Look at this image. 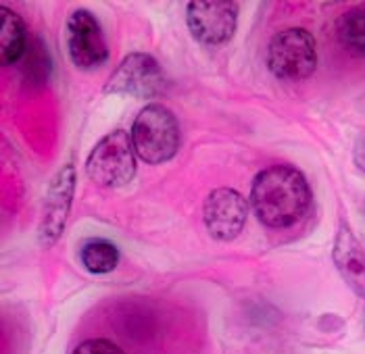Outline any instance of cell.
Returning <instances> with one entry per match:
<instances>
[{
    "mask_svg": "<svg viewBox=\"0 0 365 354\" xmlns=\"http://www.w3.org/2000/svg\"><path fill=\"white\" fill-rule=\"evenodd\" d=\"M73 190H76V167L67 163L58 169L55 179L51 182V188L46 192L42 221H40V244L44 248H51L58 242L71 209Z\"/></svg>",
    "mask_w": 365,
    "mask_h": 354,
    "instance_id": "cell-9",
    "label": "cell"
},
{
    "mask_svg": "<svg viewBox=\"0 0 365 354\" xmlns=\"http://www.w3.org/2000/svg\"><path fill=\"white\" fill-rule=\"evenodd\" d=\"M136 157L132 136L123 130H115L92 148L86 161V173L101 188H119L136 175Z\"/></svg>",
    "mask_w": 365,
    "mask_h": 354,
    "instance_id": "cell-4",
    "label": "cell"
},
{
    "mask_svg": "<svg viewBox=\"0 0 365 354\" xmlns=\"http://www.w3.org/2000/svg\"><path fill=\"white\" fill-rule=\"evenodd\" d=\"M338 40L344 48L365 56V4L346 11L336 24Z\"/></svg>",
    "mask_w": 365,
    "mask_h": 354,
    "instance_id": "cell-12",
    "label": "cell"
},
{
    "mask_svg": "<svg viewBox=\"0 0 365 354\" xmlns=\"http://www.w3.org/2000/svg\"><path fill=\"white\" fill-rule=\"evenodd\" d=\"M247 215H249V204L245 196L232 188L213 190L207 196L202 207L207 231L220 242L234 240L245 229Z\"/></svg>",
    "mask_w": 365,
    "mask_h": 354,
    "instance_id": "cell-8",
    "label": "cell"
},
{
    "mask_svg": "<svg viewBox=\"0 0 365 354\" xmlns=\"http://www.w3.org/2000/svg\"><path fill=\"white\" fill-rule=\"evenodd\" d=\"M80 259L90 273H111L119 265V248L107 240H90L82 246Z\"/></svg>",
    "mask_w": 365,
    "mask_h": 354,
    "instance_id": "cell-13",
    "label": "cell"
},
{
    "mask_svg": "<svg viewBox=\"0 0 365 354\" xmlns=\"http://www.w3.org/2000/svg\"><path fill=\"white\" fill-rule=\"evenodd\" d=\"M267 67L286 82H303L317 67V44L307 29L288 28L278 31L267 44Z\"/></svg>",
    "mask_w": 365,
    "mask_h": 354,
    "instance_id": "cell-3",
    "label": "cell"
},
{
    "mask_svg": "<svg viewBox=\"0 0 365 354\" xmlns=\"http://www.w3.org/2000/svg\"><path fill=\"white\" fill-rule=\"evenodd\" d=\"M332 256L346 283L365 298V250L346 225H342L338 231Z\"/></svg>",
    "mask_w": 365,
    "mask_h": 354,
    "instance_id": "cell-10",
    "label": "cell"
},
{
    "mask_svg": "<svg viewBox=\"0 0 365 354\" xmlns=\"http://www.w3.org/2000/svg\"><path fill=\"white\" fill-rule=\"evenodd\" d=\"M359 150H364V155H365V148H359ZM361 167H365V157L361 159Z\"/></svg>",
    "mask_w": 365,
    "mask_h": 354,
    "instance_id": "cell-16",
    "label": "cell"
},
{
    "mask_svg": "<svg viewBox=\"0 0 365 354\" xmlns=\"http://www.w3.org/2000/svg\"><path fill=\"white\" fill-rule=\"evenodd\" d=\"M67 53L73 65L82 71H92L109 61V48L101 24L90 11H73L65 28Z\"/></svg>",
    "mask_w": 365,
    "mask_h": 354,
    "instance_id": "cell-5",
    "label": "cell"
},
{
    "mask_svg": "<svg viewBox=\"0 0 365 354\" xmlns=\"http://www.w3.org/2000/svg\"><path fill=\"white\" fill-rule=\"evenodd\" d=\"M71 354H128L117 342L109 338H86L82 340Z\"/></svg>",
    "mask_w": 365,
    "mask_h": 354,
    "instance_id": "cell-15",
    "label": "cell"
},
{
    "mask_svg": "<svg viewBox=\"0 0 365 354\" xmlns=\"http://www.w3.org/2000/svg\"><path fill=\"white\" fill-rule=\"evenodd\" d=\"M21 71H24L26 80L31 83L48 82L51 71H53V61H51V55H48V51L40 38L29 40L28 51L24 55Z\"/></svg>",
    "mask_w": 365,
    "mask_h": 354,
    "instance_id": "cell-14",
    "label": "cell"
},
{
    "mask_svg": "<svg viewBox=\"0 0 365 354\" xmlns=\"http://www.w3.org/2000/svg\"><path fill=\"white\" fill-rule=\"evenodd\" d=\"M186 21L192 36L205 46H224L238 26V2H188Z\"/></svg>",
    "mask_w": 365,
    "mask_h": 354,
    "instance_id": "cell-7",
    "label": "cell"
},
{
    "mask_svg": "<svg viewBox=\"0 0 365 354\" xmlns=\"http://www.w3.org/2000/svg\"><path fill=\"white\" fill-rule=\"evenodd\" d=\"M251 204L263 225L272 229L292 227L307 215L311 207L307 177L292 165H272L257 173Z\"/></svg>",
    "mask_w": 365,
    "mask_h": 354,
    "instance_id": "cell-1",
    "label": "cell"
},
{
    "mask_svg": "<svg viewBox=\"0 0 365 354\" xmlns=\"http://www.w3.org/2000/svg\"><path fill=\"white\" fill-rule=\"evenodd\" d=\"M165 73L155 56L146 53L128 55L105 85L109 94H128L136 98H153L165 90Z\"/></svg>",
    "mask_w": 365,
    "mask_h": 354,
    "instance_id": "cell-6",
    "label": "cell"
},
{
    "mask_svg": "<svg viewBox=\"0 0 365 354\" xmlns=\"http://www.w3.org/2000/svg\"><path fill=\"white\" fill-rule=\"evenodd\" d=\"M28 44V29L24 19L15 11L0 6V63L4 67L15 65L24 58Z\"/></svg>",
    "mask_w": 365,
    "mask_h": 354,
    "instance_id": "cell-11",
    "label": "cell"
},
{
    "mask_svg": "<svg viewBox=\"0 0 365 354\" xmlns=\"http://www.w3.org/2000/svg\"><path fill=\"white\" fill-rule=\"evenodd\" d=\"M130 136L144 163H168L180 148V123L168 107L153 103L138 113Z\"/></svg>",
    "mask_w": 365,
    "mask_h": 354,
    "instance_id": "cell-2",
    "label": "cell"
}]
</instances>
